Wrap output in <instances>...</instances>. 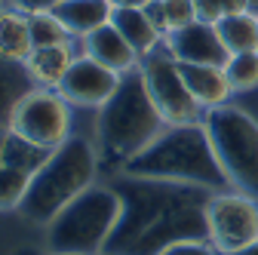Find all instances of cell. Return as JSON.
<instances>
[{"instance_id":"cell-1","label":"cell","mask_w":258,"mask_h":255,"mask_svg":"<svg viewBox=\"0 0 258 255\" xmlns=\"http://www.w3.org/2000/svg\"><path fill=\"white\" fill-rule=\"evenodd\" d=\"M111 187L123 209L102 255H166L181 240H209L206 206L215 190L123 172Z\"/></svg>"},{"instance_id":"cell-2","label":"cell","mask_w":258,"mask_h":255,"mask_svg":"<svg viewBox=\"0 0 258 255\" xmlns=\"http://www.w3.org/2000/svg\"><path fill=\"white\" fill-rule=\"evenodd\" d=\"M123 175L139 178H160V181H178V184H197L209 190H224V178L218 157L212 151L206 123H187V126H163L142 154H136L129 163L120 166Z\"/></svg>"},{"instance_id":"cell-3","label":"cell","mask_w":258,"mask_h":255,"mask_svg":"<svg viewBox=\"0 0 258 255\" xmlns=\"http://www.w3.org/2000/svg\"><path fill=\"white\" fill-rule=\"evenodd\" d=\"M163 126L166 123L151 99L142 71L136 68L123 74L117 92L99 108V123H95L99 160L114 163V166L129 163L163 133Z\"/></svg>"},{"instance_id":"cell-4","label":"cell","mask_w":258,"mask_h":255,"mask_svg":"<svg viewBox=\"0 0 258 255\" xmlns=\"http://www.w3.org/2000/svg\"><path fill=\"white\" fill-rule=\"evenodd\" d=\"M95 175H99V151H95V145L86 142L83 136H71L34 172L28 197L19 212L28 221L46 228L71 200H77L86 187L95 184Z\"/></svg>"},{"instance_id":"cell-5","label":"cell","mask_w":258,"mask_h":255,"mask_svg":"<svg viewBox=\"0 0 258 255\" xmlns=\"http://www.w3.org/2000/svg\"><path fill=\"white\" fill-rule=\"evenodd\" d=\"M120 194L111 184L86 187L46 225L49 255H102L120 221Z\"/></svg>"},{"instance_id":"cell-6","label":"cell","mask_w":258,"mask_h":255,"mask_svg":"<svg viewBox=\"0 0 258 255\" xmlns=\"http://www.w3.org/2000/svg\"><path fill=\"white\" fill-rule=\"evenodd\" d=\"M228 187L258 200V120L234 105L212 108L203 117Z\"/></svg>"},{"instance_id":"cell-7","label":"cell","mask_w":258,"mask_h":255,"mask_svg":"<svg viewBox=\"0 0 258 255\" xmlns=\"http://www.w3.org/2000/svg\"><path fill=\"white\" fill-rule=\"evenodd\" d=\"M142 77L148 83V92L151 99L163 117L166 126H187V123H203L206 117V108L194 99L190 86L184 83V74H181V65L169 55L166 43L160 46L157 52L145 55L142 58Z\"/></svg>"},{"instance_id":"cell-8","label":"cell","mask_w":258,"mask_h":255,"mask_svg":"<svg viewBox=\"0 0 258 255\" xmlns=\"http://www.w3.org/2000/svg\"><path fill=\"white\" fill-rule=\"evenodd\" d=\"M7 130L40 148L55 151L71 139V102L58 89L37 86L16 102Z\"/></svg>"},{"instance_id":"cell-9","label":"cell","mask_w":258,"mask_h":255,"mask_svg":"<svg viewBox=\"0 0 258 255\" xmlns=\"http://www.w3.org/2000/svg\"><path fill=\"white\" fill-rule=\"evenodd\" d=\"M209 243L221 255H234L258 240V200L243 190H215L206 206Z\"/></svg>"},{"instance_id":"cell-10","label":"cell","mask_w":258,"mask_h":255,"mask_svg":"<svg viewBox=\"0 0 258 255\" xmlns=\"http://www.w3.org/2000/svg\"><path fill=\"white\" fill-rule=\"evenodd\" d=\"M120 77H123V74H117V71L99 65L95 58H89V55L80 52L77 61L71 65V71L61 77L58 92H61L71 105H80V108H102L111 95L117 92Z\"/></svg>"},{"instance_id":"cell-11","label":"cell","mask_w":258,"mask_h":255,"mask_svg":"<svg viewBox=\"0 0 258 255\" xmlns=\"http://www.w3.org/2000/svg\"><path fill=\"white\" fill-rule=\"evenodd\" d=\"M166 49L178 65H218L224 68V61L231 58L228 46H224L218 25L215 22H190L166 37Z\"/></svg>"},{"instance_id":"cell-12","label":"cell","mask_w":258,"mask_h":255,"mask_svg":"<svg viewBox=\"0 0 258 255\" xmlns=\"http://www.w3.org/2000/svg\"><path fill=\"white\" fill-rule=\"evenodd\" d=\"M80 52L89 55V58H95L99 65L117 71V74H129V71L142 68V55L129 46V40L120 34L111 22L102 25V28H95L92 34H86L80 40Z\"/></svg>"},{"instance_id":"cell-13","label":"cell","mask_w":258,"mask_h":255,"mask_svg":"<svg viewBox=\"0 0 258 255\" xmlns=\"http://www.w3.org/2000/svg\"><path fill=\"white\" fill-rule=\"evenodd\" d=\"M77 46L74 40L68 43H55V46H34V52L28 55L25 68L31 74L37 86H46V89H58L61 77L71 71V65L77 61Z\"/></svg>"},{"instance_id":"cell-14","label":"cell","mask_w":258,"mask_h":255,"mask_svg":"<svg viewBox=\"0 0 258 255\" xmlns=\"http://www.w3.org/2000/svg\"><path fill=\"white\" fill-rule=\"evenodd\" d=\"M181 74H184V83L194 92V99L206 111L231 105L234 86H231L228 74H224V68H218V65H181Z\"/></svg>"},{"instance_id":"cell-15","label":"cell","mask_w":258,"mask_h":255,"mask_svg":"<svg viewBox=\"0 0 258 255\" xmlns=\"http://www.w3.org/2000/svg\"><path fill=\"white\" fill-rule=\"evenodd\" d=\"M52 13L61 19V25L68 28V34L74 40H83L95 28L111 22L114 7H111V0H61Z\"/></svg>"},{"instance_id":"cell-16","label":"cell","mask_w":258,"mask_h":255,"mask_svg":"<svg viewBox=\"0 0 258 255\" xmlns=\"http://www.w3.org/2000/svg\"><path fill=\"white\" fill-rule=\"evenodd\" d=\"M111 25L129 40V46H133L142 58L151 55V52H157L160 46L166 43V34L148 19L145 10H114Z\"/></svg>"},{"instance_id":"cell-17","label":"cell","mask_w":258,"mask_h":255,"mask_svg":"<svg viewBox=\"0 0 258 255\" xmlns=\"http://www.w3.org/2000/svg\"><path fill=\"white\" fill-rule=\"evenodd\" d=\"M34 52V37H31V19L13 7L0 13V58L7 61H28Z\"/></svg>"},{"instance_id":"cell-18","label":"cell","mask_w":258,"mask_h":255,"mask_svg":"<svg viewBox=\"0 0 258 255\" xmlns=\"http://www.w3.org/2000/svg\"><path fill=\"white\" fill-rule=\"evenodd\" d=\"M228 52H258V13L224 16L215 22Z\"/></svg>"},{"instance_id":"cell-19","label":"cell","mask_w":258,"mask_h":255,"mask_svg":"<svg viewBox=\"0 0 258 255\" xmlns=\"http://www.w3.org/2000/svg\"><path fill=\"white\" fill-rule=\"evenodd\" d=\"M34 172L25 169V166H4L0 169V212H10V209H22L25 197H28V187Z\"/></svg>"},{"instance_id":"cell-20","label":"cell","mask_w":258,"mask_h":255,"mask_svg":"<svg viewBox=\"0 0 258 255\" xmlns=\"http://www.w3.org/2000/svg\"><path fill=\"white\" fill-rule=\"evenodd\" d=\"M49 154H52L49 148H40V145H34V142H28V139L7 130V163L10 166H25L31 172H37L49 160Z\"/></svg>"},{"instance_id":"cell-21","label":"cell","mask_w":258,"mask_h":255,"mask_svg":"<svg viewBox=\"0 0 258 255\" xmlns=\"http://www.w3.org/2000/svg\"><path fill=\"white\" fill-rule=\"evenodd\" d=\"M224 74H228L234 92H249L258 86V52H234L224 61Z\"/></svg>"},{"instance_id":"cell-22","label":"cell","mask_w":258,"mask_h":255,"mask_svg":"<svg viewBox=\"0 0 258 255\" xmlns=\"http://www.w3.org/2000/svg\"><path fill=\"white\" fill-rule=\"evenodd\" d=\"M28 19H31V37H34V46H55V43L74 40L55 13H34Z\"/></svg>"},{"instance_id":"cell-23","label":"cell","mask_w":258,"mask_h":255,"mask_svg":"<svg viewBox=\"0 0 258 255\" xmlns=\"http://www.w3.org/2000/svg\"><path fill=\"white\" fill-rule=\"evenodd\" d=\"M163 10H166V25H169V34L200 19L197 4H194V0H163Z\"/></svg>"},{"instance_id":"cell-24","label":"cell","mask_w":258,"mask_h":255,"mask_svg":"<svg viewBox=\"0 0 258 255\" xmlns=\"http://www.w3.org/2000/svg\"><path fill=\"white\" fill-rule=\"evenodd\" d=\"M166 255H221L209 240H181L166 249Z\"/></svg>"},{"instance_id":"cell-25","label":"cell","mask_w":258,"mask_h":255,"mask_svg":"<svg viewBox=\"0 0 258 255\" xmlns=\"http://www.w3.org/2000/svg\"><path fill=\"white\" fill-rule=\"evenodd\" d=\"M61 0H7V7L25 13V16H34V13H52Z\"/></svg>"},{"instance_id":"cell-26","label":"cell","mask_w":258,"mask_h":255,"mask_svg":"<svg viewBox=\"0 0 258 255\" xmlns=\"http://www.w3.org/2000/svg\"><path fill=\"white\" fill-rule=\"evenodd\" d=\"M145 13H148V19L163 31V34L169 37V25H166V10H163V0H151V4L145 7Z\"/></svg>"},{"instance_id":"cell-27","label":"cell","mask_w":258,"mask_h":255,"mask_svg":"<svg viewBox=\"0 0 258 255\" xmlns=\"http://www.w3.org/2000/svg\"><path fill=\"white\" fill-rule=\"evenodd\" d=\"M197 4V13L203 22H218L221 19V0H194Z\"/></svg>"},{"instance_id":"cell-28","label":"cell","mask_w":258,"mask_h":255,"mask_svg":"<svg viewBox=\"0 0 258 255\" xmlns=\"http://www.w3.org/2000/svg\"><path fill=\"white\" fill-rule=\"evenodd\" d=\"M243 13H252L249 0H221V19L224 16H243Z\"/></svg>"},{"instance_id":"cell-29","label":"cell","mask_w":258,"mask_h":255,"mask_svg":"<svg viewBox=\"0 0 258 255\" xmlns=\"http://www.w3.org/2000/svg\"><path fill=\"white\" fill-rule=\"evenodd\" d=\"M151 0H111L114 10H145Z\"/></svg>"},{"instance_id":"cell-30","label":"cell","mask_w":258,"mask_h":255,"mask_svg":"<svg viewBox=\"0 0 258 255\" xmlns=\"http://www.w3.org/2000/svg\"><path fill=\"white\" fill-rule=\"evenodd\" d=\"M13 255H43V252H40V249H37L34 243H22V246H19V249H16Z\"/></svg>"},{"instance_id":"cell-31","label":"cell","mask_w":258,"mask_h":255,"mask_svg":"<svg viewBox=\"0 0 258 255\" xmlns=\"http://www.w3.org/2000/svg\"><path fill=\"white\" fill-rule=\"evenodd\" d=\"M7 166V133H0V169Z\"/></svg>"},{"instance_id":"cell-32","label":"cell","mask_w":258,"mask_h":255,"mask_svg":"<svg viewBox=\"0 0 258 255\" xmlns=\"http://www.w3.org/2000/svg\"><path fill=\"white\" fill-rule=\"evenodd\" d=\"M234 255H258V240H255L252 246H246V249H240V252H234Z\"/></svg>"},{"instance_id":"cell-33","label":"cell","mask_w":258,"mask_h":255,"mask_svg":"<svg viewBox=\"0 0 258 255\" xmlns=\"http://www.w3.org/2000/svg\"><path fill=\"white\" fill-rule=\"evenodd\" d=\"M249 4H252V13H258V0H249Z\"/></svg>"},{"instance_id":"cell-34","label":"cell","mask_w":258,"mask_h":255,"mask_svg":"<svg viewBox=\"0 0 258 255\" xmlns=\"http://www.w3.org/2000/svg\"><path fill=\"white\" fill-rule=\"evenodd\" d=\"M7 10V0H0V13H4Z\"/></svg>"}]
</instances>
